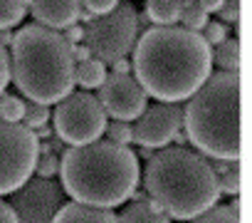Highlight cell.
Returning a JSON list of instances; mask_svg holds the SVG:
<instances>
[{
    "instance_id": "1",
    "label": "cell",
    "mask_w": 252,
    "mask_h": 223,
    "mask_svg": "<svg viewBox=\"0 0 252 223\" xmlns=\"http://www.w3.org/2000/svg\"><path fill=\"white\" fill-rule=\"evenodd\" d=\"M131 67L146 94L178 104L213 74V50L195 30L158 25L136 40Z\"/></svg>"
},
{
    "instance_id": "2",
    "label": "cell",
    "mask_w": 252,
    "mask_h": 223,
    "mask_svg": "<svg viewBox=\"0 0 252 223\" xmlns=\"http://www.w3.org/2000/svg\"><path fill=\"white\" fill-rule=\"evenodd\" d=\"M62 191L77 203L111 208L131 198L139 184V161L129 147L111 142H87L69 147L60 156Z\"/></svg>"
},
{
    "instance_id": "3",
    "label": "cell",
    "mask_w": 252,
    "mask_h": 223,
    "mask_svg": "<svg viewBox=\"0 0 252 223\" xmlns=\"http://www.w3.org/2000/svg\"><path fill=\"white\" fill-rule=\"evenodd\" d=\"M149 196L176 221H193L218 203L220 186L213 164L186 147H166L146 164Z\"/></svg>"
},
{
    "instance_id": "4",
    "label": "cell",
    "mask_w": 252,
    "mask_h": 223,
    "mask_svg": "<svg viewBox=\"0 0 252 223\" xmlns=\"http://www.w3.org/2000/svg\"><path fill=\"white\" fill-rule=\"evenodd\" d=\"M10 79L28 99L57 104L74 89L72 45L52 28H20L10 42Z\"/></svg>"
},
{
    "instance_id": "5",
    "label": "cell",
    "mask_w": 252,
    "mask_h": 223,
    "mask_svg": "<svg viewBox=\"0 0 252 223\" xmlns=\"http://www.w3.org/2000/svg\"><path fill=\"white\" fill-rule=\"evenodd\" d=\"M186 134L200 154L240 159V74L220 70L210 74L190 97L183 112Z\"/></svg>"
},
{
    "instance_id": "6",
    "label": "cell",
    "mask_w": 252,
    "mask_h": 223,
    "mask_svg": "<svg viewBox=\"0 0 252 223\" xmlns=\"http://www.w3.org/2000/svg\"><path fill=\"white\" fill-rule=\"evenodd\" d=\"M136 35L139 13L131 3H119L114 10H109L106 15H96L89 23V28H84L92 57L101 60L104 65L129 55L136 45Z\"/></svg>"
},
{
    "instance_id": "7",
    "label": "cell",
    "mask_w": 252,
    "mask_h": 223,
    "mask_svg": "<svg viewBox=\"0 0 252 223\" xmlns=\"http://www.w3.org/2000/svg\"><path fill=\"white\" fill-rule=\"evenodd\" d=\"M40 142L20 122L0 119V196L20 188L35 171Z\"/></svg>"
},
{
    "instance_id": "8",
    "label": "cell",
    "mask_w": 252,
    "mask_h": 223,
    "mask_svg": "<svg viewBox=\"0 0 252 223\" xmlns=\"http://www.w3.org/2000/svg\"><path fill=\"white\" fill-rule=\"evenodd\" d=\"M106 129V112L101 102L89 92H69L57 102L55 109V132L62 142L77 147L94 142Z\"/></svg>"
},
{
    "instance_id": "9",
    "label": "cell",
    "mask_w": 252,
    "mask_h": 223,
    "mask_svg": "<svg viewBox=\"0 0 252 223\" xmlns=\"http://www.w3.org/2000/svg\"><path fill=\"white\" fill-rule=\"evenodd\" d=\"M62 206V186L52 179H28L13 191L10 208L18 223H52Z\"/></svg>"
},
{
    "instance_id": "10",
    "label": "cell",
    "mask_w": 252,
    "mask_h": 223,
    "mask_svg": "<svg viewBox=\"0 0 252 223\" xmlns=\"http://www.w3.org/2000/svg\"><path fill=\"white\" fill-rule=\"evenodd\" d=\"M183 127V109L176 102H158L144 109L131 127L134 142L144 149H163Z\"/></svg>"
},
{
    "instance_id": "11",
    "label": "cell",
    "mask_w": 252,
    "mask_h": 223,
    "mask_svg": "<svg viewBox=\"0 0 252 223\" xmlns=\"http://www.w3.org/2000/svg\"><path fill=\"white\" fill-rule=\"evenodd\" d=\"M146 92L131 74H106L99 84V102L109 117L119 122H131L146 109Z\"/></svg>"
},
{
    "instance_id": "12",
    "label": "cell",
    "mask_w": 252,
    "mask_h": 223,
    "mask_svg": "<svg viewBox=\"0 0 252 223\" xmlns=\"http://www.w3.org/2000/svg\"><path fill=\"white\" fill-rule=\"evenodd\" d=\"M32 18L52 30H62L69 23H77L82 3L79 0H30Z\"/></svg>"
},
{
    "instance_id": "13",
    "label": "cell",
    "mask_w": 252,
    "mask_h": 223,
    "mask_svg": "<svg viewBox=\"0 0 252 223\" xmlns=\"http://www.w3.org/2000/svg\"><path fill=\"white\" fill-rule=\"evenodd\" d=\"M52 223H119L116 216L109 208H99V206H89V203H67L60 206V211L55 213Z\"/></svg>"
},
{
    "instance_id": "14",
    "label": "cell",
    "mask_w": 252,
    "mask_h": 223,
    "mask_svg": "<svg viewBox=\"0 0 252 223\" xmlns=\"http://www.w3.org/2000/svg\"><path fill=\"white\" fill-rule=\"evenodd\" d=\"M119 223H171L166 211L154 201V198H146V201H136L131 206H126L119 216H116Z\"/></svg>"
},
{
    "instance_id": "15",
    "label": "cell",
    "mask_w": 252,
    "mask_h": 223,
    "mask_svg": "<svg viewBox=\"0 0 252 223\" xmlns=\"http://www.w3.org/2000/svg\"><path fill=\"white\" fill-rule=\"evenodd\" d=\"M106 77V65L96 57H89L84 62H74V84L84 89H99V84Z\"/></svg>"
},
{
    "instance_id": "16",
    "label": "cell",
    "mask_w": 252,
    "mask_h": 223,
    "mask_svg": "<svg viewBox=\"0 0 252 223\" xmlns=\"http://www.w3.org/2000/svg\"><path fill=\"white\" fill-rule=\"evenodd\" d=\"M181 18V0H149L146 20L154 25H176Z\"/></svg>"
},
{
    "instance_id": "17",
    "label": "cell",
    "mask_w": 252,
    "mask_h": 223,
    "mask_svg": "<svg viewBox=\"0 0 252 223\" xmlns=\"http://www.w3.org/2000/svg\"><path fill=\"white\" fill-rule=\"evenodd\" d=\"M193 223H240V203L232 201L227 206H210L208 211L195 216Z\"/></svg>"
},
{
    "instance_id": "18",
    "label": "cell",
    "mask_w": 252,
    "mask_h": 223,
    "mask_svg": "<svg viewBox=\"0 0 252 223\" xmlns=\"http://www.w3.org/2000/svg\"><path fill=\"white\" fill-rule=\"evenodd\" d=\"M218 52L213 55V62H218L220 70H227V72H237L240 70V42L232 37V40H222L220 45H215Z\"/></svg>"
},
{
    "instance_id": "19",
    "label": "cell",
    "mask_w": 252,
    "mask_h": 223,
    "mask_svg": "<svg viewBox=\"0 0 252 223\" xmlns=\"http://www.w3.org/2000/svg\"><path fill=\"white\" fill-rule=\"evenodd\" d=\"M28 10V0H0V30L15 28Z\"/></svg>"
},
{
    "instance_id": "20",
    "label": "cell",
    "mask_w": 252,
    "mask_h": 223,
    "mask_svg": "<svg viewBox=\"0 0 252 223\" xmlns=\"http://www.w3.org/2000/svg\"><path fill=\"white\" fill-rule=\"evenodd\" d=\"M178 20H183V28L198 33L208 25V13L198 5V0H181V18Z\"/></svg>"
},
{
    "instance_id": "21",
    "label": "cell",
    "mask_w": 252,
    "mask_h": 223,
    "mask_svg": "<svg viewBox=\"0 0 252 223\" xmlns=\"http://www.w3.org/2000/svg\"><path fill=\"white\" fill-rule=\"evenodd\" d=\"M25 114V102L13 94H0V119L5 122H20Z\"/></svg>"
},
{
    "instance_id": "22",
    "label": "cell",
    "mask_w": 252,
    "mask_h": 223,
    "mask_svg": "<svg viewBox=\"0 0 252 223\" xmlns=\"http://www.w3.org/2000/svg\"><path fill=\"white\" fill-rule=\"evenodd\" d=\"M50 119V104H40V102H32V104H25V114H23V122L28 129H40L45 127Z\"/></svg>"
},
{
    "instance_id": "23",
    "label": "cell",
    "mask_w": 252,
    "mask_h": 223,
    "mask_svg": "<svg viewBox=\"0 0 252 223\" xmlns=\"http://www.w3.org/2000/svg\"><path fill=\"white\" fill-rule=\"evenodd\" d=\"M106 142L111 144H119V147H129L134 142V134H131V127L129 122H114V124H106Z\"/></svg>"
},
{
    "instance_id": "24",
    "label": "cell",
    "mask_w": 252,
    "mask_h": 223,
    "mask_svg": "<svg viewBox=\"0 0 252 223\" xmlns=\"http://www.w3.org/2000/svg\"><path fill=\"white\" fill-rule=\"evenodd\" d=\"M218 186H220V191L237 196V191H240V169H237V161H230V166L220 174Z\"/></svg>"
},
{
    "instance_id": "25",
    "label": "cell",
    "mask_w": 252,
    "mask_h": 223,
    "mask_svg": "<svg viewBox=\"0 0 252 223\" xmlns=\"http://www.w3.org/2000/svg\"><path fill=\"white\" fill-rule=\"evenodd\" d=\"M57 169H60V159H57L52 151H45V154L37 156V161H35V174H37L40 179H52V176L57 174Z\"/></svg>"
},
{
    "instance_id": "26",
    "label": "cell",
    "mask_w": 252,
    "mask_h": 223,
    "mask_svg": "<svg viewBox=\"0 0 252 223\" xmlns=\"http://www.w3.org/2000/svg\"><path fill=\"white\" fill-rule=\"evenodd\" d=\"M225 37H227V25L225 23H210L208 20V25L203 28V40L208 45H220Z\"/></svg>"
},
{
    "instance_id": "27",
    "label": "cell",
    "mask_w": 252,
    "mask_h": 223,
    "mask_svg": "<svg viewBox=\"0 0 252 223\" xmlns=\"http://www.w3.org/2000/svg\"><path fill=\"white\" fill-rule=\"evenodd\" d=\"M79 3L84 5V10L87 13H92V15H106L109 10H114L121 0H79Z\"/></svg>"
},
{
    "instance_id": "28",
    "label": "cell",
    "mask_w": 252,
    "mask_h": 223,
    "mask_svg": "<svg viewBox=\"0 0 252 223\" xmlns=\"http://www.w3.org/2000/svg\"><path fill=\"white\" fill-rule=\"evenodd\" d=\"M218 13L222 15L225 25L227 23H237L240 20V0H222V8Z\"/></svg>"
},
{
    "instance_id": "29",
    "label": "cell",
    "mask_w": 252,
    "mask_h": 223,
    "mask_svg": "<svg viewBox=\"0 0 252 223\" xmlns=\"http://www.w3.org/2000/svg\"><path fill=\"white\" fill-rule=\"evenodd\" d=\"M8 82H10V62H8V52H5V47L0 45V94L5 92Z\"/></svg>"
},
{
    "instance_id": "30",
    "label": "cell",
    "mask_w": 252,
    "mask_h": 223,
    "mask_svg": "<svg viewBox=\"0 0 252 223\" xmlns=\"http://www.w3.org/2000/svg\"><path fill=\"white\" fill-rule=\"evenodd\" d=\"M64 33H62V37L69 42V45H77V42H82L84 40V28L82 25H77V23H69L67 28H62Z\"/></svg>"
},
{
    "instance_id": "31",
    "label": "cell",
    "mask_w": 252,
    "mask_h": 223,
    "mask_svg": "<svg viewBox=\"0 0 252 223\" xmlns=\"http://www.w3.org/2000/svg\"><path fill=\"white\" fill-rule=\"evenodd\" d=\"M72 57H74V62H84V60H89L92 57V52H89V47L87 45H72Z\"/></svg>"
},
{
    "instance_id": "32",
    "label": "cell",
    "mask_w": 252,
    "mask_h": 223,
    "mask_svg": "<svg viewBox=\"0 0 252 223\" xmlns=\"http://www.w3.org/2000/svg\"><path fill=\"white\" fill-rule=\"evenodd\" d=\"M111 65H114V72H116V74H129V72H131V65H129V60H126V57H119V60H114Z\"/></svg>"
},
{
    "instance_id": "33",
    "label": "cell",
    "mask_w": 252,
    "mask_h": 223,
    "mask_svg": "<svg viewBox=\"0 0 252 223\" xmlns=\"http://www.w3.org/2000/svg\"><path fill=\"white\" fill-rule=\"evenodd\" d=\"M198 5L205 10V13H218L222 8V0H198Z\"/></svg>"
},
{
    "instance_id": "34",
    "label": "cell",
    "mask_w": 252,
    "mask_h": 223,
    "mask_svg": "<svg viewBox=\"0 0 252 223\" xmlns=\"http://www.w3.org/2000/svg\"><path fill=\"white\" fill-rule=\"evenodd\" d=\"M0 223H18V221H15L13 208H10V206H5V203H0Z\"/></svg>"
},
{
    "instance_id": "35",
    "label": "cell",
    "mask_w": 252,
    "mask_h": 223,
    "mask_svg": "<svg viewBox=\"0 0 252 223\" xmlns=\"http://www.w3.org/2000/svg\"><path fill=\"white\" fill-rule=\"evenodd\" d=\"M28 3H30V0H28Z\"/></svg>"
}]
</instances>
